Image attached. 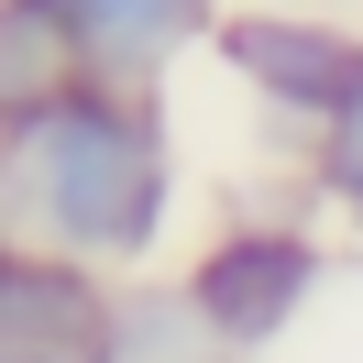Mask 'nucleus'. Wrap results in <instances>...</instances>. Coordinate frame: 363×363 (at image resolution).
Masks as SVG:
<instances>
[{
  "instance_id": "obj_1",
  "label": "nucleus",
  "mask_w": 363,
  "mask_h": 363,
  "mask_svg": "<svg viewBox=\"0 0 363 363\" xmlns=\"http://www.w3.org/2000/svg\"><path fill=\"white\" fill-rule=\"evenodd\" d=\"M177 209V143H165L155 77H45L0 89V220L67 264L143 275Z\"/></svg>"
},
{
  "instance_id": "obj_2",
  "label": "nucleus",
  "mask_w": 363,
  "mask_h": 363,
  "mask_svg": "<svg viewBox=\"0 0 363 363\" xmlns=\"http://www.w3.org/2000/svg\"><path fill=\"white\" fill-rule=\"evenodd\" d=\"M209 55H220L264 111L308 121V133H330V121L363 99V33L319 23V11H297V0H231L220 23H209Z\"/></svg>"
},
{
  "instance_id": "obj_3",
  "label": "nucleus",
  "mask_w": 363,
  "mask_h": 363,
  "mask_svg": "<svg viewBox=\"0 0 363 363\" xmlns=\"http://www.w3.org/2000/svg\"><path fill=\"white\" fill-rule=\"evenodd\" d=\"M319 231L308 220H231L187 253V308L209 319L220 352H264V341L297 330V308L319 297Z\"/></svg>"
},
{
  "instance_id": "obj_4",
  "label": "nucleus",
  "mask_w": 363,
  "mask_h": 363,
  "mask_svg": "<svg viewBox=\"0 0 363 363\" xmlns=\"http://www.w3.org/2000/svg\"><path fill=\"white\" fill-rule=\"evenodd\" d=\"M45 11L67 33V67L89 77H165L220 23V0H45Z\"/></svg>"
},
{
  "instance_id": "obj_5",
  "label": "nucleus",
  "mask_w": 363,
  "mask_h": 363,
  "mask_svg": "<svg viewBox=\"0 0 363 363\" xmlns=\"http://www.w3.org/2000/svg\"><path fill=\"white\" fill-rule=\"evenodd\" d=\"M319 199L363 220V99H352V111L330 121V133H319Z\"/></svg>"
},
{
  "instance_id": "obj_6",
  "label": "nucleus",
  "mask_w": 363,
  "mask_h": 363,
  "mask_svg": "<svg viewBox=\"0 0 363 363\" xmlns=\"http://www.w3.org/2000/svg\"><path fill=\"white\" fill-rule=\"evenodd\" d=\"M220 11H231V0H220Z\"/></svg>"
}]
</instances>
